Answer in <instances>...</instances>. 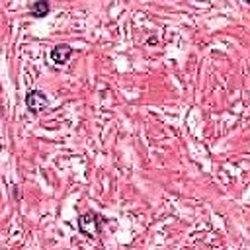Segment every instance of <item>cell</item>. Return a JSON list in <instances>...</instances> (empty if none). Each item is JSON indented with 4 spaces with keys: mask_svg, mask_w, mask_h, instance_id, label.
<instances>
[{
    "mask_svg": "<svg viewBox=\"0 0 250 250\" xmlns=\"http://www.w3.org/2000/svg\"><path fill=\"white\" fill-rule=\"evenodd\" d=\"M25 105L31 113H39L49 105V100L41 90H29L25 94Z\"/></svg>",
    "mask_w": 250,
    "mask_h": 250,
    "instance_id": "cell-2",
    "label": "cell"
},
{
    "mask_svg": "<svg viewBox=\"0 0 250 250\" xmlns=\"http://www.w3.org/2000/svg\"><path fill=\"white\" fill-rule=\"evenodd\" d=\"M102 225H104V219L94 211H88V213L78 217V229L88 238H96L100 234V230H102Z\"/></svg>",
    "mask_w": 250,
    "mask_h": 250,
    "instance_id": "cell-1",
    "label": "cell"
},
{
    "mask_svg": "<svg viewBox=\"0 0 250 250\" xmlns=\"http://www.w3.org/2000/svg\"><path fill=\"white\" fill-rule=\"evenodd\" d=\"M31 14L35 16V18H43V16H47V12H49V2H45V0H37V2H33L31 4Z\"/></svg>",
    "mask_w": 250,
    "mask_h": 250,
    "instance_id": "cell-4",
    "label": "cell"
},
{
    "mask_svg": "<svg viewBox=\"0 0 250 250\" xmlns=\"http://www.w3.org/2000/svg\"><path fill=\"white\" fill-rule=\"evenodd\" d=\"M72 53H74L72 47H68V45H57V47L51 49V61L57 62V64H64V62H68V59L72 57Z\"/></svg>",
    "mask_w": 250,
    "mask_h": 250,
    "instance_id": "cell-3",
    "label": "cell"
}]
</instances>
